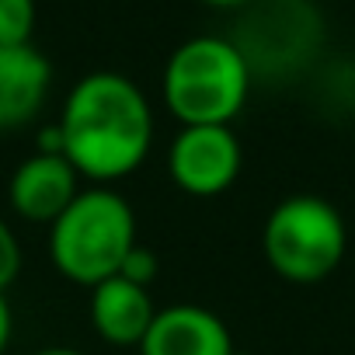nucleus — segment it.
<instances>
[{
	"label": "nucleus",
	"mask_w": 355,
	"mask_h": 355,
	"mask_svg": "<svg viewBox=\"0 0 355 355\" xmlns=\"http://www.w3.org/2000/svg\"><path fill=\"white\" fill-rule=\"evenodd\" d=\"M35 355H84V352H77V348H42Z\"/></svg>",
	"instance_id": "4468645a"
},
{
	"label": "nucleus",
	"mask_w": 355,
	"mask_h": 355,
	"mask_svg": "<svg viewBox=\"0 0 355 355\" xmlns=\"http://www.w3.org/2000/svg\"><path fill=\"white\" fill-rule=\"evenodd\" d=\"M11 306H8V300H4V293H0V355L8 352V345H11Z\"/></svg>",
	"instance_id": "ddd939ff"
},
{
	"label": "nucleus",
	"mask_w": 355,
	"mask_h": 355,
	"mask_svg": "<svg viewBox=\"0 0 355 355\" xmlns=\"http://www.w3.org/2000/svg\"><path fill=\"white\" fill-rule=\"evenodd\" d=\"M153 317H157V306L146 286H136L115 275L91 289V327L108 345H119V348L143 345Z\"/></svg>",
	"instance_id": "1a4fd4ad"
},
{
	"label": "nucleus",
	"mask_w": 355,
	"mask_h": 355,
	"mask_svg": "<svg viewBox=\"0 0 355 355\" xmlns=\"http://www.w3.org/2000/svg\"><path fill=\"white\" fill-rule=\"evenodd\" d=\"M157 268H160V261H157V254L150 251V248H132L129 251V258H125V265H122V279H129V282H136V286H150V279L157 275Z\"/></svg>",
	"instance_id": "f8f14e48"
},
{
	"label": "nucleus",
	"mask_w": 355,
	"mask_h": 355,
	"mask_svg": "<svg viewBox=\"0 0 355 355\" xmlns=\"http://www.w3.org/2000/svg\"><path fill=\"white\" fill-rule=\"evenodd\" d=\"M251 91V67L234 39L196 35L164 67V101L182 125H230Z\"/></svg>",
	"instance_id": "f03ea898"
},
{
	"label": "nucleus",
	"mask_w": 355,
	"mask_h": 355,
	"mask_svg": "<svg viewBox=\"0 0 355 355\" xmlns=\"http://www.w3.org/2000/svg\"><path fill=\"white\" fill-rule=\"evenodd\" d=\"M35 28V0H0V46H28Z\"/></svg>",
	"instance_id": "9d476101"
},
{
	"label": "nucleus",
	"mask_w": 355,
	"mask_h": 355,
	"mask_svg": "<svg viewBox=\"0 0 355 355\" xmlns=\"http://www.w3.org/2000/svg\"><path fill=\"white\" fill-rule=\"evenodd\" d=\"M21 272V248H18V237L15 230L0 220V293H4Z\"/></svg>",
	"instance_id": "9b49d317"
},
{
	"label": "nucleus",
	"mask_w": 355,
	"mask_h": 355,
	"mask_svg": "<svg viewBox=\"0 0 355 355\" xmlns=\"http://www.w3.org/2000/svg\"><path fill=\"white\" fill-rule=\"evenodd\" d=\"M241 167L244 153L230 125H182L167 150L171 182L196 199L223 196L241 178Z\"/></svg>",
	"instance_id": "39448f33"
},
{
	"label": "nucleus",
	"mask_w": 355,
	"mask_h": 355,
	"mask_svg": "<svg viewBox=\"0 0 355 355\" xmlns=\"http://www.w3.org/2000/svg\"><path fill=\"white\" fill-rule=\"evenodd\" d=\"M234 355H254V352H237V348H234Z\"/></svg>",
	"instance_id": "dca6fc26"
},
{
	"label": "nucleus",
	"mask_w": 355,
	"mask_h": 355,
	"mask_svg": "<svg viewBox=\"0 0 355 355\" xmlns=\"http://www.w3.org/2000/svg\"><path fill=\"white\" fill-rule=\"evenodd\" d=\"M56 129L77 174L108 185L143 167L153 143V112L129 77L98 70L73 84Z\"/></svg>",
	"instance_id": "f257e3e1"
},
{
	"label": "nucleus",
	"mask_w": 355,
	"mask_h": 355,
	"mask_svg": "<svg viewBox=\"0 0 355 355\" xmlns=\"http://www.w3.org/2000/svg\"><path fill=\"white\" fill-rule=\"evenodd\" d=\"M139 355H234V338L213 310L171 303L157 310Z\"/></svg>",
	"instance_id": "0eeeda50"
},
{
	"label": "nucleus",
	"mask_w": 355,
	"mask_h": 355,
	"mask_svg": "<svg viewBox=\"0 0 355 355\" xmlns=\"http://www.w3.org/2000/svg\"><path fill=\"white\" fill-rule=\"evenodd\" d=\"M345 220L341 213L317 196L282 199L261 230V251L272 272L296 286L324 282L345 258Z\"/></svg>",
	"instance_id": "20e7f679"
},
{
	"label": "nucleus",
	"mask_w": 355,
	"mask_h": 355,
	"mask_svg": "<svg viewBox=\"0 0 355 355\" xmlns=\"http://www.w3.org/2000/svg\"><path fill=\"white\" fill-rule=\"evenodd\" d=\"M53 67L28 46H0V132L32 122L49 94Z\"/></svg>",
	"instance_id": "6e6552de"
},
{
	"label": "nucleus",
	"mask_w": 355,
	"mask_h": 355,
	"mask_svg": "<svg viewBox=\"0 0 355 355\" xmlns=\"http://www.w3.org/2000/svg\"><path fill=\"white\" fill-rule=\"evenodd\" d=\"M136 248V213L108 189L80 192L70 209L49 227V254L63 279L77 286H101L115 279Z\"/></svg>",
	"instance_id": "7ed1b4c3"
},
{
	"label": "nucleus",
	"mask_w": 355,
	"mask_h": 355,
	"mask_svg": "<svg viewBox=\"0 0 355 355\" xmlns=\"http://www.w3.org/2000/svg\"><path fill=\"white\" fill-rule=\"evenodd\" d=\"M206 4H216V8H237V4H248V0H206Z\"/></svg>",
	"instance_id": "2eb2a0df"
},
{
	"label": "nucleus",
	"mask_w": 355,
	"mask_h": 355,
	"mask_svg": "<svg viewBox=\"0 0 355 355\" xmlns=\"http://www.w3.org/2000/svg\"><path fill=\"white\" fill-rule=\"evenodd\" d=\"M77 178H80L77 167L63 153H39L35 150L11 174V185H8L11 209L28 223L53 227L70 209V202L80 196Z\"/></svg>",
	"instance_id": "423d86ee"
}]
</instances>
